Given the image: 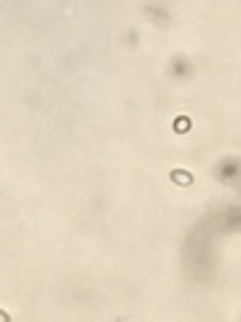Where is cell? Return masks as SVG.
Returning <instances> with one entry per match:
<instances>
[{
    "label": "cell",
    "mask_w": 241,
    "mask_h": 322,
    "mask_svg": "<svg viewBox=\"0 0 241 322\" xmlns=\"http://www.w3.org/2000/svg\"><path fill=\"white\" fill-rule=\"evenodd\" d=\"M172 180L179 183V185H190V183H193V175L185 172V169H174V172H172Z\"/></svg>",
    "instance_id": "obj_1"
},
{
    "label": "cell",
    "mask_w": 241,
    "mask_h": 322,
    "mask_svg": "<svg viewBox=\"0 0 241 322\" xmlns=\"http://www.w3.org/2000/svg\"><path fill=\"white\" fill-rule=\"evenodd\" d=\"M188 126H190L188 118H179V121H174V129H177V132H188Z\"/></svg>",
    "instance_id": "obj_2"
}]
</instances>
